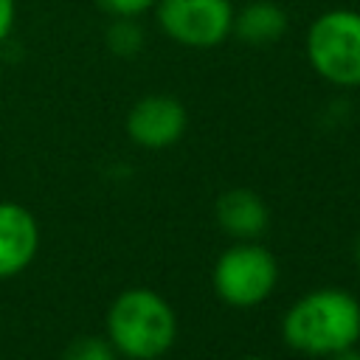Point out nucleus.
<instances>
[{"label":"nucleus","mask_w":360,"mask_h":360,"mask_svg":"<svg viewBox=\"0 0 360 360\" xmlns=\"http://www.w3.org/2000/svg\"><path fill=\"white\" fill-rule=\"evenodd\" d=\"M177 338V318L169 301L149 290H124L107 312V340L127 360H158Z\"/></svg>","instance_id":"2"},{"label":"nucleus","mask_w":360,"mask_h":360,"mask_svg":"<svg viewBox=\"0 0 360 360\" xmlns=\"http://www.w3.org/2000/svg\"><path fill=\"white\" fill-rule=\"evenodd\" d=\"M214 214H217L219 228L228 236H233L236 242L256 239L259 233H264L267 219H270L264 200L256 191H250V188H231V191H225L217 200Z\"/></svg>","instance_id":"8"},{"label":"nucleus","mask_w":360,"mask_h":360,"mask_svg":"<svg viewBox=\"0 0 360 360\" xmlns=\"http://www.w3.org/2000/svg\"><path fill=\"white\" fill-rule=\"evenodd\" d=\"M217 295L228 307H256L267 301L278 284V262L259 242H233L225 253H219L211 273Z\"/></svg>","instance_id":"4"},{"label":"nucleus","mask_w":360,"mask_h":360,"mask_svg":"<svg viewBox=\"0 0 360 360\" xmlns=\"http://www.w3.org/2000/svg\"><path fill=\"white\" fill-rule=\"evenodd\" d=\"M107 45L118 56H135L143 45V31L138 25V17H115L107 31Z\"/></svg>","instance_id":"10"},{"label":"nucleus","mask_w":360,"mask_h":360,"mask_svg":"<svg viewBox=\"0 0 360 360\" xmlns=\"http://www.w3.org/2000/svg\"><path fill=\"white\" fill-rule=\"evenodd\" d=\"M329 360H360V349L349 346V349H343V352H335V354H329Z\"/></svg>","instance_id":"14"},{"label":"nucleus","mask_w":360,"mask_h":360,"mask_svg":"<svg viewBox=\"0 0 360 360\" xmlns=\"http://www.w3.org/2000/svg\"><path fill=\"white\" fill-rule=\"evenodd\" d=\"M14 20H17V0H0V45L11 37Z\"/></svg>","instance_id":"13"},{"label":"nucleus","mask_w":360,"mask_h":360,"mask_svg":"<svg viewBox=\"0 0 360 360\" xmlns=\"http://www.w3.org/2000/svg\"><path fill=\"white\" fill-rule=\"evenodd\" d=\"M287 31V11L273 0H253L233 14V31L248 45H270Z\"/></svg>","instance_id":"9"},{"label":"nucleus","mask_w":360,"mask_h":360,"mask_svg":"<svg viewBox=\"0 0 360 360\" xmlns=\"http://www.w3.org/2000/svg\"><path fill=\"white\" fill-rule=\"evenodd\" d=\"M281 335L290 349L329 357L360 340V304L340 287H318L301 295L281 318Z\"/></svg>","instance_id":"1"},{"label":"nucleus","mask_w":360,"mask_h":360,"mask_svg":"<svg viewBox=\"0 0 360 360\" xmlns=\"http://www.w3.org/2000/svg\"><path fill=\"white\" fill-rule=\"evenodd\" d=\"M39 250V225L20 202H0V278L22 273Z\"/></svg>","instance_id":"7"},{"label":"nucleus","mask_w":360,"mask_h":360,"mask_svg":"<svg viewBox=\"0 0 360 360\" xmlns=\"http://www.w3.org/2000/svg\"><path fill=\"white\" fill-rule=\"evenodd\" d=\"M307 59L312 70L338 87H360V11L329 8L307 31Z\"/></svg>","instance_id":"3"},{"label":"nucleus","mask_w":360,"mask_h":360,"mask_svg":"<svg viewBox=\"0 0 360 360\" xmlns=\"http://www.w3.org/2000/svg\"><path fill=\"white\" fill-rule=\"evenodd\" d=\"M231 0H158L155 20L160 31L186 48H214L233 31Z\"/></svg>","instance_id":"5"},{"label":"nucleus","mask_w":360,"mask_h":360,"mask_svg":"<svg viewBox=\"0 0 360 360\" xmlns=\"http://www.w3.org/2000/svg\"><path fill=\"white\" fill-rule=\"evenodd\" d=\"M354 259H357V264H360V239H357V248H354Z\"/></svg>","instance_id":"15"},{"label":"nucleus","mask_w":360,"mask_h":360,"mask_svg":"<svg viewBox=\"0 0 360 360\" xmlns=\"http://www.w3.org/2000/svg\"><path fill=\"white\" fill-rule=\"evenodd\" d=\"M188 127L186 107L166 93L138 98L127 112V135L143 149H166L183 138Z\"/></svg>","instance_id":"6"},{"label":"nucleus","mask_w":360,"mask_h":360,"mask_svg":"<svg viewBox=\"0 0 360 360\" xmlns=\"http://www.w3.org/2000/svg\"><path fill=\"white\" fill-rule=\"evenodd\" d=\"M242 360H267V357H253V354H250V357H242Z\"/></svg>","instance_id":"16"},{"label":"nucleus","mask_w":360,"mask_h":360,"mask_svg":"<svg viewBox=\"0 0 360 360\" xmlns=\"http://www.w3.org/2000/svg\"><path fill=\"white\" fill-rule=\"evenodd\" d=\"M158 0H98V6L110 17H141L143 11L155 8Z\"/></svg>","instance_id":"12"},{"label":"nucleus","mask_w":360,"mask_h":360,"mask_svg":"<svg viewBox=\"0 0 360 360\" xmlns=\"http://www.w3.org/2000/svg\"><path fill=\"white\" fill-rule=\"evenodd\" d=\"M62 360H118V352L112 349V343L107 338H98V335H84V338H76Z\"/></svg>","instance_id":"11"}]
</instances>
